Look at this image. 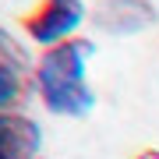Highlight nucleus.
Instances as JSON below:
<instances>
[{
	"label": "nucleus",
	"instance_id": "f03ea898",
	"mask_svg": "<svg viewBox=\"0 0 159 159\" xmlns=\"http://www.w3.org/2000/svg\"><path fill=\"white\" fill-rule=\"evenodd\" d=\"M89 18V7L85 0H39V4L32 7L29 14H25V35L43 46V50H50V46H60L78 35V29L85 25Z\"/></svg>",
	"mask_w": 159,
	"mask_h": 159
},
{
	"label": "nucleus",
	"instance_id": "0eeeda50",
	"mask_svg": "<svg viewBox=\"0 0 159 159\" xmlns=\"http://www.w3.org/2000/svg\"><path fill=\"white\" fill-rule=\"evenodd\" d=\"M138 159H159V148H145V152L138 156Z\"/></svg>",
	"mask_w": 159,
	"mask_h": 159
},
{
	"label": "nucleus",
	"instance_id": "39448f33",
	"mask_svg": "<svg viewBox=\"0 0 159 159\" xmlns=\"http://www.w3.org/2000/svg\"><path fill=\"white\" fill-rule=\"evenodd\" d=\"M0 159H43V127L25 110L0 113Z\"/></svg>",
	"mask_w": 159,
	"mask_h": 159
},
{
	"label": "nucleus",
	"instance_id": "f257e3e1",
	"mask_svg": "<svg viewBox=\"0 0 159 159\" xmlns=\"http://www.w3.org/2000/svg\"><path fill=\"white\" fill-rule=\"evenodd\" d=\"M92 53H96V43L74 35V39L50 46V50H43L35 57L32 92L39 96V102L53 117L81 120L96 110V89L89 81Z\"/></svg>",
	"mask_w": 159,
	"mask_h": 159
},
{
	"label": "nucleus",
	"instance_id": "423d86ee",
	"mask_svg": "<svg viewBox=\"0 0 159 159\" xmlns=\"http://www.w3.org/2000/svg\"><path fill=\"white\" fill-rule=\"evenodd\" d=\"M4 110H18V106H14V102H11V96H7L4 89H0V113H4Z\"/></svg>",
	"mask_w": 159,
	"mask_h": 159
},
{
	"label": "nucleus",
	"instance_id": "20e7f679",
	"mask_svg": "<svg viewBox=\"0 0 159 159\" xmlns=\"http://www.w3.org/2000/svg\"><path fill=\"white\" fill-rule=\"evenodd\" d=\"M35 78V57L11 29L0 25V89L11 96V102L18 106L32 89Z\"/></svg>",
	"mask_w": 159,
	"mask_h": 159
},
{
	"label": "nucleus",
	"instance_id": "7ed1b4c3",
	"mask_svg": "<svg viewBox=\"0 0 159 159\" xmlns=\"http://www.w3.org/2000/svg\"><path fill=\"white\" fill-rule=\"evenodd\" d=\"M89 18L106 35H138L159 25V11L152 0H96Z\"/></svg>",
	"mask_w": 159,
	"mask_h": 159
}]
</instances>
